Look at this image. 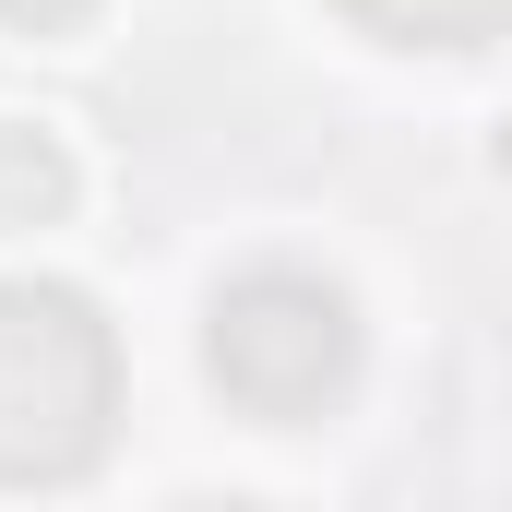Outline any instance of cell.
Wrapping results in <instances>:
<instances>
[{
    "label": "cell",
    "mask_w": 512,
    "mask_h": 512,
    "mask_svg": "<svg viewBox=\"0 0 512 512\" xmlns=\"http://www.w3.org/2000/svg\"><path fill=\"white\" fill-rule=\"evenodd\" d=\"M120 429V334L96 298L12 274L0 286V489H72Z\"/></svg>",
    "instance_id": "6da1fadb"
},
{
    "label": "cell",
    "mask_w": 512,
    "mask_h": 512,
    "mask_svg": "<svg viewBox=\"0 0 512 512\" xmlns=\"http://www.w3.org/2000/svg\"><path fill=\"white\" fill-rule=\"evenodd\" d=\"M203 358H215V393L239 417L310 429L322 405H346V382H358V310H346V286H322L298 262H262V274H239L215 298Z\"/></svg>",
    "instance_id": "7a4b0ae2"
},
{
    "label": "cell",
    "mask_w": 512,
    "mask_h": 512,
    "mask_svg": "<svg viewBox=\"0 0 512 512\" xmlns=\"http://www.w3.org/2000/svg\"><path fill=\"white\" fill-rule=\"evenodd\" d=\"M334 12L382 48H489V36H512V0H334Z\"/></svg>",
    "instance_id": "3957f363"
},
{
    "label": "cell",
    "mask_w": 512,
    "mask_h": 512,
    "mask_svg": "<svg viewBox=\"0 0 512 512\" xmlns=\"http://www.w3.org/2000/svg\"><path fill=\"white\" fill-rule=\"evenodd\" d=\"M60 215H72V155H60V131L0 120V239L60 227Z\"/></svg>",
    "instance_id": "277c9868"
},
{
    "label": "cell",
    "mask_w": 512,
    "mask_h": 512,
    "mask_svg": "<svg viewBox=\"0 0 512 512\" xmlns=\"http://www.w3.org/2000/svg\"><path fill=\"white\" fill-rule=\"evenodd\" d=\"M0 24H12V36H84L96 0H0Z\"/></svg>",
    "instance_id": "5b68a950"
}]
</instances>
